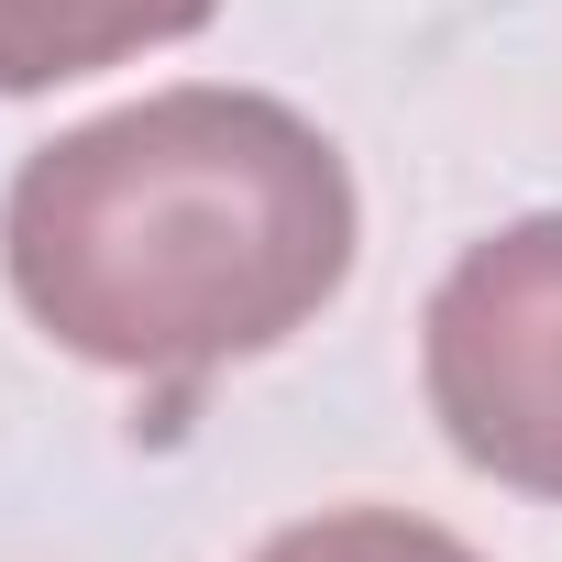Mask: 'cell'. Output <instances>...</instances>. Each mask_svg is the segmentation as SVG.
I'll return each mask as SVG.
<instances>
[{
  "instance_id": "2",
  "label": "cell",
  "mask_w": 562,
  "mask_h": 562,
  "mask_svg": "<svg viewBox=\"0 0 562 562\" xmlns=\"http://www.w3.org/2000/svg\"><path fill=\"white\" fill-rule=\"evenodd\" d=\"M419 386L474 474L562 496V210L452 254L419 310Z\"/></svg>"
},
{
  "instance_id": "1",
  "label": "cell",
  "mask_w": 562,
  "mask_h": 562,
  "mask_svg": "<svg viewBox=\"0 0 562 562\" xmlns=\"http://www.w3.org/2000/svg\"><path fill=\"white\" fill-rule=\"evenodd\" d=\"M0 276L56 353L188 397L342 299L353 177L265 89H155L23 155Z\"/></svg>"
},
{
  "instance_id": "4",
  "label": "cell",
  "mask_w": 562,
  "mask_h": 562,
  "mask_svg": "<svg viewBox=\"0 0 562 562\" xmlns=\"http://www.w3.org/2000/svg\"><path fill=\"white\" fill-rule=\"evenodd\" d=\"M254 562H485V551L430 529V518H408V507H321L299 529H276Z\"/></svg>"
},
{
  "instance_id": "3",
  "label": "cell",
  "mask_w": 562,
  "mask_h": 562,
  "mask_svg": "<svg viewBox=\"0 0 562 562\" xmlns=\"http://www.w3.org/2000/svg\"><path fill=\"white\" fill-rule=\"evenodd\" d=\"M221 0H0V100H34L67 78H100L122 56L188 45Z\"/></svg>"
}]
</instances>
